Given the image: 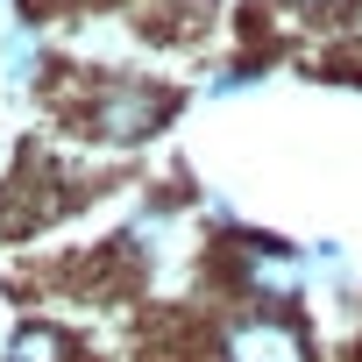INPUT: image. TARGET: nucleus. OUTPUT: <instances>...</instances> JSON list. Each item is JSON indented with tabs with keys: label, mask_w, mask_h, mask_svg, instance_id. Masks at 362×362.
<instances>
[{
	"label": "nucleus",
	"mask_w": 362,
	"mask_h": 362,
	"mask_svg": "<svg viewBox=\"0 0 362 362\" xmlns=\"http://www.w3.org/2000/svg\"><path fill=\"white\" fill-rule=\"evenodd\" d=\"M214 270H221V284H228L235 305H263V313H298V298L313 291L305 249H291L277 235H249V228H235L221 242Z\"/></svg>",
	"instance_id": "1"
},
{
	"label": "nucleus",
	"mask_w": 362,
	"mask_h": 362,
	"mask_svg": "<svg viewBox=\"0 0 362 362\" xmlns=\"http://www.w3.org/2000/svg\"><path fill=\"white\" fill-rule=\"evenodd\" d=\"M78 128L93 135V142H107V149H135V142H149V135H163L170 128V114H177V93L170 86H149V78H93V86H78Z\"/></svg>",
	"instance_id": "2"
},
{
	"label": "nucleus",
	"mask_w": 362,
	"mask_h": 362,
	"mask_svg": "<svg viewBox=\"0 0 362 362\" xmlns=\"http://www.w3.org/2000/svg\"><path fill=\"white\" fill-rule=\"evenodd\" d=\"M214 362H320V348H313L298 313L228 305L214 320Z\"/></svg>",
	"instance_id": "3"
},
{
	"label": "nucleus",
	"mask_w": 362,
	"mask_h": 362,
	"mask_svg": "<svg viewBox=\"0 0 362 362\" xmlns=\"http://www.w3.org/2000/svg\"><path fill=\"white\" fill-rule=\"evenodd\" d=\"M43 78H50L43 22H8V29H0V86H8V93H36Z\"/></svg>",
	"instance_id": "4"
},
{
	"label": "nucleus",
	"mask_w": 362,
	"mask_h": 362,
	"mask_svg": "<svg viewBox=\"0 0 362 362\" xmlns=\"http://www.w3.org/2000/svg\"><path fill=\"white\" fill-rule=\"evenodd\" d=\"M0 362H78V341H71V327H57V320H15Z\"/></svg>",
	"instance_id": "5"
},
{
	"label": "nucleus",
	"mask_w": 362,
	"mask_h": 362,
	"mask_svg": "<svg viewBox=\"0 0 362 362\" xmlns=\"http://www.w3.org/2000/svg\"><path fill=\"white\" fill-rule=\"evenodd\" d=\"M263 78V64L256 57H242V64H221L214 78H206V100H228V93H242V86H256Z\"/></svg>",
	"instance_id": "6"
},
{
	"label": "nucleus",
	"mask_w": 362,
	"mask_h": 362,
	"mask_svg": "<svg viewBox=\"0 0 362 362\" xmlns=\"http://www.w3.org/2000/svg\"><path fill=\"white\" fill-rule=\"evenodd\" d=\"M284 15H334V8H348V0H277Z\"/></svg>",
	"instance_id": "7"
},
{
	"label": "nucleus",
	"mask_w": 362,
	"mask_h": 362,
	"mask_svg": "<svg viewBox=\"0 0 362 362\" xmlns=\"http://www.w3.org/2000/svg\"><path fill=\"white\" fill-rule=\"evenodd\" d=\"M15 8H22V0H0V15H15Z\"/></svg>",
	"instance_id": "8"
},
{
	"label": "nucleus",
	"mask_w": 362,
	"mask_h": 362,
	"mask_svg": "<svg viewBox=\"0 0 362 362\" xmlns=\"http://www.w3.org/2000/svg\"><path fill=\"white\" fill-rule=\"evenodd\" d=\"M43 8H78V0H43Z\"/></svg>",
	"instance_id": "9"
}]
</instances>
